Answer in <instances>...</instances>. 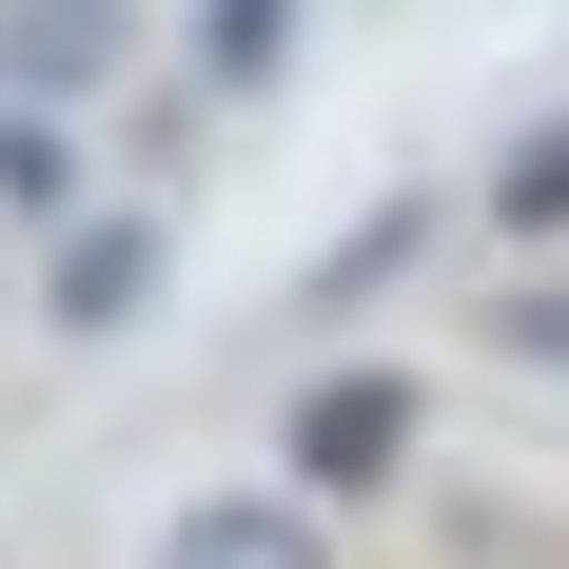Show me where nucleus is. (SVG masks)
<instances>
[{
    "mask_svg": "<svg viewBox=\"0 0 569 569\" xmlns=\"http://www.w3.org/2000/svg\"><path fill=\"white\" fill-rule=\"evenodd\" d=\"M412 432H432V393H412L393 353H353V373H315V393H295V491H315V511H335V491H393Z\"/></svg>",
    "mask_w": 569,
    "mask_h": 569,
    "instance_id": "obj_1",
    "label": "nucleus"
},
{
    "mask_svg": "<svg viewBox=\"0 0 569 569\" xmlns=\"http://www.w3.org/2000/svg\"><path fill=\"white\" fill-rule=\"evenodd\" d=\"M118 59H138V0H0V99H99Z\"/></svg>",
    "mask_w": 569,
    "mask_h": 569,
    "instance_id": "obj_2",
    "label": "nucleus"
},
{
    "mask_svg": "<svg viewBox=\"0 0 569 569\" xmlns=\"http://www.w3.org/2000/svg\"><path fill=\"white\" fill-rule=\"evenodd\" d=\"M158 569H335V530H315V491H197V511L158 530Z\"/></svg>",
    "mask_w": 569,
    "mask_h": 569,
    "instance_id": "obj_3",
    "label": "nucleus"
},
{
    "mask_svg": "<svg viewBox=\"0 0 569 569\" xmlns=\"http://www.w3.org/2000/svg\"><path fill=\"white\" fill-rule=\"evenodd\" d=\"M158 256H177L158 217H79V236H59V335H118V315H158Z\"/></svg>",
    "mask_w": 569,
    "mask_h": 569,
    "instance_id": "obj_4",
    "label": "nucleus"
},
{
    "mask_svg": "<svg viewBox=\"0 0 569 569\" xmlns=\"http://www.w3.org/2000/svg\"><path fill=\"white\" fill-rule=\"evenodd\" d=\"M276 59H295V0H197V79L217 99H256Z\"/></svg>",
    "mask_w": 569,
    "mask_h": 569,
    "instance_id": "obj_5",
    "label": "nucleus"
},
{
    "mask_svg": "<svg viewBox=\"0 0 569 569\" xmlns=\"http://www.w3.org/2000/svg\"><path fill=\"white\" fill-rule=\"evenodd\" d=\"M491 217H511L530 256H550V236H569V118H530L511 158H491Z\"/></svg>",
    "mask_w": 569,
    "mask_h": 569,
    "instance_id": "obj_6",
    "label": "nucleus"
},
{
    "mask_svg": "<svg viewBox=\"0 0 569 569\" xmlns=\"http://www.w3.org/2000/svg\"><path fill=\"white\" fill-rule=\"evenodd\" d=\"M412 236H432V197H393L373 236H335V276H315V295H373V276H412Z\"/></svg>",
    "mask_w": 569,
    "mask_h": 569,
    "instance_id": "obj_7",
    "label": "nucleus"
},
{
    "mask_svg": "<svg viewBox=\"0 0 569 569\" xmlns=\"http://www.w3.org/2000/svg\"><path fill=\"white\" fill-rule=\"evenodd\" d=\"M511 353H530V373L569 393V276H530V295H511Z\"/></svg>",
    "mask_w": 569,
    "mask_h": 569,
    "instance_id": "obj_8",
    "label": "nucleus"
},
{
    "mask_svg": "<svg viewBox=\"0 0 569 569\" xmlns=\"http://www.w3.org/2000/svg\"><path fill=\"white\" fill-rule=\"evenodd\" d=\"M0 197H59V138H40V99L0 118Z\"/></svg>",
    "mask_w": 569,
    "mask_h": 569,
    "instance_id": "obj_9",
    "label": "nucleus"
}]
</instances>
